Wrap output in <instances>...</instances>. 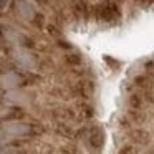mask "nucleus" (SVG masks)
Here are the masks:
<instances>
[{
  "label": "nucleus",
  "instance_id": "obj_1",
  "mask_svg": "<svg viewBox=\"0 0 154 154\" xmlns=\"http://www.w3.org/2000/svg\"><path fill=\"white\" fill-rule=\"evenodd\" d=\"M91 14L98 23H116L121 18V8L118 0H103L91 7Z\"/></svg>",
  "mask_w": 154,
  "mask_h": 154
},
{
  "label": "nucleus",
  "instance_id": "obj_2",
  "mask_svg": "<svg viewBox=\"0 0 154 154\" xmlns=\"http://www.w3.org/2000/svg\"><path fill=\"white\" fill-rule=\"evenodd\" d=\"M85 143H86L93 151L103 149L104 144H106V133H104L103 126H100V124H88Z\"/></svg>",
  "mask_w": 154,
  "mask_h": 154
},
{
  "label": "nucleus",
  "instance_id": "obj_3",
  "mask_svg": "<svg viewBox=\"0 0 154 154\" xmlns=\"http://www.w3.org/2000/svg\"><path fill=\"white\" fill-rule=\"evenodd\" d=\"M10 8H12L15 17H18L23 22H28V23H30L32 18H33L38 12L37 8H35L33 2H30V0H12Z\"/></svg>",
  "mask_w": 154,
  "mask_h": 154
},
{
  "label": "nucleus",
  "instance_id": "obj_4",
  "mask_svg": "<svg viewBox=\"0 0 154 154\" xmlns=\"http://www.w3.org/2000/svg\"><path fill=\"white\" fill-rule=\"evenodd\" d=\"M128 139L131 141L133 144H136L137 147H141V149H146V147L151 146V143H152V136H151V133L146 129V128L143 126H134L131 131H128Z\"/></svg>",
  "mask_w": 154,
  "mask_h": 154
},
{
  "label": "nucleus",
  "instance_id": "obj_5",
  "mask_svg": "<svg viewBox=\"0 0 154 154\" xmlns=\"http://www.w3.org/2000/svg\"><path fill=\"white\" fill-rule=\"evenodd\" d=\"M61 61H63V65L66 68H70V70L85 66V57L80 53V51H75V50L65 51V53L61 55Z\"/></svg>",
  "mask_w": 154,
  "mask_h": 154
},
{
  "label": "nucleus",
  "instance_id": "obj_6",
  "mask_svg": "<svg viewBox=\"0 0 154 154\" xmlns=\"http://www.w3.org/2000/svg\"><path fill=\"white\" fill-rule=\"evenodd\" d=\"M133 83L134 86L137 88L139 91H144V90H149V88H154V76L147 73H136L133 76Z\"/></svg>",
  "mask_w": 154,
  "mask_h": 154
},
{
  "label": "nucleus",
  "instance_id": "obj_7",
  "mask_svg": "<svg viewBox=\"0 0 154 154\" xmlns=\"http://www.w3.org/2000/svg\"><path fill=\"white\" fill-rule=\"evenodd\" d=\"M144 108H146V101H144L143 91L136 90L128 94V109H144Z\"/></svg>",
  "mask_w": 154,
  "mask_h": 154
},
{
  "label": "nucleus",
  "instance_id": "obj_8",
  "mask_svg": "<svg viewBox=\"0 0 154 154\" xmlns=\"http://www.w3.org/2000/svg\"><path fill=\"white\" fill-rule=\"evenodd\" d=\"M126 114L129 116V119L133 121L134 126H144L147 123V113L146 109H128Z\"/></svg>",
  "mask_w": 154,
  "mask_h": 154
},
{
  "label": "nucleus",
  "instance_id": "obj_9",
  "mask_svg": "<svg viewBox=\"0 0 154 154\" xmlns=\"http://www.w3.org/2000/svg\"><path fill=\"white\" fill-rule=\"evenodd\" d=\"M141 147H137L136 144H133L129 141V143H124L119 146V149H118V154H139Z\"/></svg>",
  "mask_w": 154,
  "mask_h": 154
},
{
  "label": "nucleus",
  "instance_id": "obj_10",
  "mask_svg": "<svg viewBox=\"0 0 154 154\" xmlns=\"http://www.w3.org/2000/svg\"><path fill=\"white\" fill-rule=\"evenodd\" d=\"M118 124H119V129L124 131V133H128V131H131L134 128L133 121L129 119V116H128V114H123V116L118 118Z\"/></svg>",
  "mask_w": 154,
  "mask_h": 154
},
{
  "label": "nucleus",
  "instance_id": "obj_11",
  "mask_svg": "<svg viewBox=\"0 0 154 154\" xmlns=\"http://www.w3.org/2000/svg\"><path fill=\"white\" fill-rule=\"evenodd\" d=\"M55 43H57L58 50H61V51H71V50H75L73 45H71L70 42H66L65 38H57V40H55Z\"/></svg>",
  "mask_w": 154,
  "mask_h": 154
},
{
  "label": "nucleus",
  "instance_id": "obj_12",
  "mask_svg": "<svg viewBox=\"0 0 154 154\" xmlns=\"http://www.w3.org/2000/svg\"><path fill=\"white\" fill-rule=\"evenodd\" d=\"M143 96H144V101H146V104H149V106H154V88L144 90V91H143Z\"/></svg>",
  "mask_w": 154,
  "mask_h": 154
},
{
  "label": "nucleus",
  "instance_id": "obj_13",
  "mask_svg": "<svg viewBox=\"0 0 154 154\" xmlns=\"http://www.w3.org/2000/svg\"><path fill=\"white\" fill-rule=\"evenodd\" d=\"M7 65H10V63H7L5 58L0 57V71H14L15 70V66H7Z\"/></svg>",
  "mask_w": 154,
  "mask_h": 154
},
{
  "label": "nucleus",
  "instance_id": "obj_14",
  "mask_svg": "<svg viewBox=\"0 0 154 154\" xmlns=\"http://www.w3.org/2000/svg\"><path fill=\"white\" fill-rule=\"evenodd\" d=\"M10 4H12V0H0V17L4 15V12L7 10L8 7H10Z\"/></svg>",
  "mask_w": 154,
  "mask_h": 154
},
{
  "label": "nucleus",
  "instance_id": "obj_15",
  "mask_svg": "<svg viewBox=\"0 0 154 154\" xmlns=\"http://www.w3.org/2000/svg\"><path fill=\"white\" fill-rule=\"evenodd\" d=\"M35 5H38V7H42V8H47V7H50L51 5V0H32Z\"/></svg>",
  "mask_w": 154,
  "mask_h": 154
}]
</instances>
